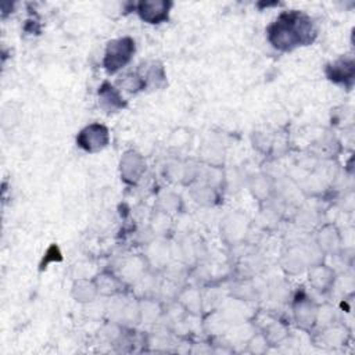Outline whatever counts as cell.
Segmentation results:
<instances>
[{
	"instance_id": "7a4b0ae2",
	"label": "cell",
	"mask_w": 355,
	"mask_h": 355,
	"mask_svg": "<svg viewBox=\"0 0 355 355\" xmlns=\"http://www.w3.org/2000/svg\"><path fill=\"white\" fill-rule=\"evenodd\" d=\"M133 50V42L129 39H119L110 43L105 55V68L111 72L119 69L129 61Z\"/></svg>"
},
{
	"instance_id": "6da1fadb",
	"label": "cell",
	"mask_w": 355,
	"mask_h": 355,
	"mask_svg": "<svg viewBox=\"0 0 355 355\" xmlns=\"http://www.w3.org/2000/svg\"><path fill=\"white\" fill-rule=\"evenodd\" d=\"M309 33L308 21L298 15H284L272 28L270 40L279 49H290L304 40H309L306 37Z\"/></svg>"
},
{
	"instance_id": "277c9868",
	"label": "cell",
	"mask_w": 355,
	"mask_h": 355,
	"mask_svg": "<svg viewBox=\"0 0 355 355\" xmlns=\"http://www.w3.org/2000/svg\"><path fill=\"white\" fill-rule=\"evenodd\" d=\"M168 3L164 1H146L139 6V12L143 19L150 22H158L165 18L168 12Z\"/></svg>"
},
{
	"instance_id": "3957f363",
	"label": "cell",
	"mask_w": 355,
	"mask_h": 355,
	"mask_svg": "<svg viewBox=\"0 0 355 355\" xmlns=\"http://www.w3.org/2000/svg\"><path fill=\"white\" fill-rule=\"evenodd\" d=\"M80 146L86 150H97L101 148L107 141V130L103 126L93 125L82 132L79 137Z\"/></svg>"
}]
</instances>
